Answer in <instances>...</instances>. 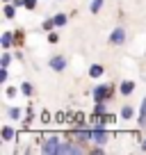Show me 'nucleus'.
I'll list each match as a JSON object with an SVG mask.
<instances>
[{
	"instance_id": "obj_11",
	"label": "nucleus",
	"mask_w": 146,
	"mask_h": 155,
	"mask_svg": "<svg viewBox=\"0 0 146 155\" xmlns=\"http://www.w3.org/2000/svg\"><path fill=\"white\" fill-rule=\"evenodd\" d=\"M103 73H105V68H103L101 64H91V66H89V75L91 78H101Z\"/></svg>"
},
{
	"instance_id": "obj_9",
	"label": "nucleus",
	"mask_w": 146,
	"mask_h": 155,
	"mask_svg": "<svg viewBox=\"0 0 146 155\" xmlns=\"http://www.w3.org/2000/svg\"><path fill=\"white\" fill-rule=\"evenodd\" d=\"M0 44H2V48H5V50H9L12 44H14V34H12V32H2V37H0Z\"/></svg>"
},
{
	"instance_id": "obj_25",
	"label": "nucleus",
	"mask_w": 146,
	"mask_h": 155,
	"mask_svg": "<svg viewBox=\"0 0 146 155\" xmlns=\"http://www.w3.org/2000/svg\"><path fill=\"white\" fill-rule=\"evenodd\" d=\"M21 39H23V34H21V32H14V41H16V44H18Z\"/></svg>"
},
{
	"instance_id": "obj_26",
	"label": "nucleus",
	"mask_w": 146,
	"mask_h": 155,
	"mask_svg": "<svg viewBox=\"0 0 146 155\" xmlns=\"http://www.w3.org/2000/svg\"><path fill=\"white\" fill-rule=\"evenodd\" d=\"M91 153H96V155H103V153H105V150H103L101 146H98V148H91Z\"/></svg>"
},
{
	"instance_id": "obj_20",
	"label": "nucleus",
	"mask_w": 146,
	"mask_h": 155,
	"mask_svg": "<svg viewBox=\"0 0 146 155\" xmlns=\"http://www.w3.org/2000/svg\"><path fill=\"white\" fill-rule=\"evenodd\" d=\"M16 94H18V89H16V87H7V91H5V96H7V98H14V96H16Z\"/></svg>"
},
{
	"instance_id": "obj_8",
	"label": "nucleus",
	"mask_w": 146,
	"mask_h": 155,
	"mask_svg": "<svg viewBox=\"0 0 146 155\" xmlns=\"http://www.w3.org/2000/svg\"><path fill=\"white\" fill-rule=\"evenodd\" d=\"M137 126H139V128H146V98L141 101V105H139V116H137Z\"/></svg>"
},
{
	"instance_id": "obj_23",
	"label": "nucleus",
	"mask_w": 146,
	"mask_h": 155,
	"mask_svg": "<svg viewBox=\"0 0 146 155\" xmlns=\"http://www.w3.org/2000/svg\"><path fill=\"white\" fill-rule=\"evenodd\" d=\"M0 82H7V68H0Z\"/></svg>"
},
{
	"instance_id": "obj_13",
	"label": "nucleus",
	"mask_w": 146,
	"mask_h": 155,
	"mask_svg": "<svg viewBox=\"0 0 146 155\" xmlns=\"http://www.w3.org/2000/svg\"><path fill=\"white\" fill-rule=\"evenodd\" d=\"M94 114H110V112H107V107H105V101H96Z\"/></svg>"
},
{
	"instance_id": "obj_12",
	"label": "nucleus",
	"mask_w": 146,
	"mask_h": 155,
	"mask_svg": "<svg viewBox=\"0 0 146 155\" xmlns=\"http://www.w3.org/2000/svg\"><path fill=\"white\" fill-rule=\"evenodd\" d=\"M14 137H16V132H14V128H12V126L2 128V139H5V141H12Z\"/></svg>"
},
{
	"instance_id": "obj_1",
	"label": "nucleus",
	"mask_w": 146,
	"mask_h": 155,
	"mask_svg": "<svg viewBox=\"0 0 146 155\" xmlns=\"http://www.w3.org/2000/svg\"><path fill=\"white\" fill-rule=\"evenodd\" d=\"M59 146H62V139H59L57 135L46 137V139L41 141V153L44 155H59Z\"/></svg>"
},
{
	"instance_id": "obj_15",
	"label": "nucleus",
	"mask_w": 146,
	"mask_h": 155,
	"mask_svg": "<svg viewBox=\"0 0 146 155\" xmlns=\"http://www.w3.org/2000/svg\"><path fill=\"white\" fill-rule=\"evenodd\" d=\"M7 116L14 119V121H18V119H21V110H18V107H9V110H7Z\"/></svg>"
},
{
	"instance_id": "obj_3",
	"label": "nucleus",
	"mask_w": 146,
	"mask_h": 155,
	"mask_svg": "<svg viewBox=\"0 0 146 155\" xmlns=\"http://www.w3.org/2000/svg\"><path fill=\"white\" fill-rule=\"evenodd\" d=\"M91 96H94V101H110L114 96V87L112 84H96Z\"/></svg>"
},
{
	"instance_id": "obj_19",
	"label": "nucleus",
	"mask_w": 146,
	"mask_h": 155,
	"mask_svg": "<svg viewBox=\"0 0 146 155\" xmlns=\"http://www.w3.org/2000/svg\"><path fill=\"white\" fill-rule=\"evenodd\" d=\"M21 91H23V94H25V96H32V91H34V87H32V84H30V82H23V84H21Z\"/></svg>"
},
{
	"instance_id": "obj_4",
	"label": "nucleus",
	"mask_w": 146,
	"mask_h": 155,
	"mask_svg": "<svg viewBox=\"0 0 146 155\" xmlns=\"http://www.w3.org/2000/svg\"><path fill=\"white\" fill-rule=\"evenodd\" d=\"M89 132H91V144L103 146V144H107V141H110V132H107L105 128L91 126V128H89Z\"/></svg>"
},
{
	"instance_id": "obj_7",
	"label": "nucleus",
	"mask_w": 146,
	"mask_h": 155,
	"mask_svg": "<svg viewBox=\"0 0 146 155\" xmlns=\"http://www.w3.org/2000/svg\"><path fill=\"white\" fill-rule=\"evenodd\" d=\"M119 91H121L123 96H130V94L135 91V82H132V80H123V82L119 84Z\"/></svg>"
},
{
	"instance_id": "obj_28",
	"label": "nucleus",
	"mask_w": 146,
	"mask_h": 155,
	"mask_svg": "<svg viewBox=\"0 0 146 155\" xmlns=\"http://www.w3.org/2000/svg\"><path fill=\"white\" fill-rule=\"evenodd\" d=\"M5 2H12V0H5Z\"/></svg>"
},
{
	"instance_id": "obj_5",
	"label": "nucleus",
	"mask_w": 146,
	"mask_h": 155,
	"mask_svg": "<svg viewBox=\"0 0 146 155\" xmlns=\"http://www.w3.org/2000/svg\"><path fill=\"white\" fill-rule=\"evenodd\" d=\"M123 41H126V30H123V28L112 30V34H110V44H114V46H121Z\"/></svg>"
},
{
	"instance_id": "obj_14",
	"label": "nucleus",
	"mask_w": 146,
	"mask_h": 155,
	"mask_svg": "<svg viewBox=\"0 0 146 155\" xmlns=\"http://www.w3.org/2000/svg\"><path fill=\"white\" fill-rule=\"evenodd\" d=\"M121 116L123 119H132V116H135V107H130V105H123V110H121Z\"/></svg>"
},
{
	"instance_id": "obj_6",
	"label": "nucleus",
	"mask_w": 146,
	"mask_h": 155,
	"mask_svg": "<svg viewBox=\"0 0 146 155\" xmlns=\"http://www.w3.org/2000/svg\"><path fill=\"white\" fill-rule=\"evenodd\" d=\"M50 68L57 73H62L64 68H66V57H62V55H55V57H50Z\"/></svg>"
},
{
	"instance_id": "obj_17",
	"label": "nucleus",
	"mask_w": 146,
	"mask_h": 155,
	"mask_svg": "<svg viewBox=\"0 0 146 155\" xmlns=\"http://www.w3.org/2000/svg\"><path fill=\"white\" fill-rule=\"evenodd\" d=\"M53 21H55V28H62V25H66V16H64V14L53 16Z\"/></svg>"
},
{
	"instance_id": "obj_18",
	"label": "nucleus",
	"mask_w": 146,
	"mask_h": 155,
	"mask_svg": "<svg viewBox=\"0 0 146 155\" xmlns=\"http://www.w3.org/2000/svg\"><path fill=\"white\" fill-rule=\"evenodd\" d=\"M9 62H12V55H9V53H2V59H0V68H7V66H9Z\"/></svg>"
},
{
	"instance_id": "obj_21",
	"label": "nucleus",
	"mask_w": 146,
	"mask_h": 155,
	"mask_svg": "<svg viewBox=\"0 0 146 155\" xmlns=\"http://www.w3.org/2000/svg\"><path fill=\"white\" fill-rule=\"evenodd\" d=\"M53 28H55V21H53V18L44 21V30H53Z\"/></svg>"
},
{
	"instance_id": "obj_10",
	"label": "nucleus",
	"mask_w": 146,
	"mask_h": 155,
	"mask_svg": "<svg viewBox=\"0 0 146 155\" xmlns=\"http://www.w3.org/2000/svg\"><path fill=\"white\" fill-rule=\"evenodd\" d=\"M16 9H18V7H16L14 2H5V9H2L5 18H14V16H16Z\"/></svg>"
},
{
	"instance_id": "obj_16",
	"label": "nucleus",
	"mask_w": 146,
	"mask_h": 155,
	"mask_svg": "<svg viewBox=\"0 0 146 155\" xmlns=\"http://www.w3.org/2000/svg\"><path fill=\"white\" fill-rule=\"evenodd\" d=\"M103 7V0H91V5H89V9H91V14H98Z\"/></svg>"
},
{
	"instance_id": "obj_22",
	"label": "nucleus",
	"mask_w": 146,
	"mask_h": 155,
	"mask_svg": "<svg viewBox=\"0 0 146 155\" xmlns=\"http://www.w3.org/2000/svg\"><path fill=\"white\" fill-rule=\"evenodd\" d=\"M37 7V0H25V9H34Z\"/></svg>"
},
{
	"instance_id": "obj_24",
	"label": "nucleus",
	"mask_w": 146,
	"mask_h": 155,
	"mask_svg": "<svg viewBox=\"0 0 146 155\" xmlns=\"http://www.w3.org/2000/svg\"><path fill=\"white\" fill-rule=\"evenodd\" d=\"M57 39H59V37H57L55 32H50V34H48V41H50V44H57Z\"/></svg>"
},
{
	"instance_id": "obj_27",
	"label": "nucleus",
	"mask_w": 146,
	"mask_h": 155,
	"mask_svg": "<svg viewBox=\"0 0 146 155\" xmlns=\"http://www.w3.org/2000/svg\"><path fill=\"white\" fill-rule=\"evenodd\" d=\"M141 150H146V139H144V141H141Z\"/></svg>"
},
{
	"instance_id": "obj_2",
	"label": "nucleus",
	"mask_w": 146,
	"mask_h": 155,
	"mask_svg": "<svg viewBox=\"0 0 146 155\" xmlns=\"http://www.w3.org/2000/svg\"><path fill=\"white\" fill-rule=\"evenodd\" d=\"M85 146L80 144V141H75V139H71V141H62V146H59V155H80V153H85Z\"/></svg>"
}]
</instances>
